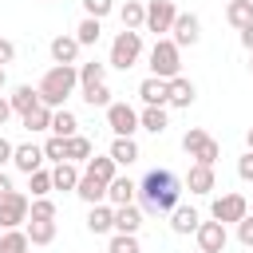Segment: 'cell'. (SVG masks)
<instances>
[{
  "instance_id": "cell-4",
  "label": "cell",
  "mask_w": 253,
  "mask_h": 253,
  "mask_svg": "<svg viewBox=\"0 0 253 253\" xmlns=\"http://www.w3.org/2000/svg\"><path fill=\"white\" fill-rule=\"evenodd\" d=\"M138 59H142V32H130V28H123V32L111 40V59H107V67L130 71Z\"/></svg>"
},
{
  "instance_id": "cell-12",
  "label": "cell",
  "mask_w": 253,
  "mask_h": 253,
  "mask_svg": "<svg viewBox=\"0 0 253 253\" xmlns=\"http://www.w3.org/2000/svg\"><path fill=\"white\" fill-rule=\"evenodd\" d=\"M47 158H43V146H36V142H20L16 150H12V166L20 170V174H32V170H40Z\"/></svg>"
},
{
  "instance_id": "cell-17",
  "label": "cell",
  "mask_w": 253,
  "mask_h": 253,
  "mask_svg": "<svg viewBox=\"0 0 253 253\" xmlns=\"http://www.w3.org/2000/svg\"><path fill=\"white\" fill-rule=\"evenodd\" d=\"M138 99H142V107H166V79L146 75L138 83Z\"/></svg>"
},
{
  "instance_id": "cell-18",
  "label": "cell",
  "mask_w": 253,
  "mask_h": 253,
  "mask_svg": "<svg viewBox=\"0 0 253 253\" xmlns=\"http://www.w3.org/2000/svg\"><path fill=\"white\" fill-rule=\"evenodd\" d=\"M198 221H202V213H198L194 206H174V210H170V229H174L178 237L194 233V229H198Z\"/></svg>"
},
{
  "instance_id": "cell-16",
  "label": "cell",
  "mask_w": 253,
  "mask_h": 253,
  "mask_svg": "<svg viewBox=\"0 0 253 253\" xmlns=\"http://www.w3.org/2000/svg\"><path fill=\"white\" fill-rule=\"evenodd\" d=\"M79 174H83V170H79V162H67V158H63V162H55V166H51V190H71V194H75Z\"/></svg>"
},
{
  "instance_id": "cell-15",
  "label": "cell",
  "mask_w": 253,
  "mask_h": 253,
  "mask_svg": "<svg viewBox=\"0 0 253 253\" xmlns=\"http://www.w3.org/2000/svg\"><path fill=\"white\" fill-rule=\"evenodd\" d=\"M138 198V182H130V178H123V174H115L111 182H107V202L111 206H130Z\"/></svg>"
},
{
  "instance_id": "cell-8",
  "label": "cell",
  "mask_w": 253,
  "mask_h": 253,
  "mask_svg": "<svg viewBox=\"0 0 253 253\" xmlns=\"http://www.w3.org/2000/svg\"><path fill=\"white\" fill-rule=\"evenodd\" d=\"M107 126L115 130V138H134L138 130V111L130 103H111L107 107Z\"/></svg>"
},
{
  "instance_id": "cell-41",
  "label": "cell",
  "mask_w": 253,
  "mask_h": 253,
  "mask_svg": "<svg viewBox=\"0 0 253 253\" xmlns=\"http://www.w3.org/2000/svg\"><path fill=\"white\" fill-rule=\"evenodd\" d=\"M43 158H47V162H63V158H67V146H63L59 134H51V138L43 142Z\"/></svg>"
},
{
  "instance_id": "cell-43",
  "label": "cell",
  "mask_w": 253,
  "mask_h": 253,
  "mask_svg": "<svg viewBox=\"0 0 253 253\" xmlns=\"http://www.w3.org/2000/svg\"><path fill=\"white\" fill-rule=\"evenodd\" d=\"M237 241H241L245 249H253V213H245V217L237 221Z\"/></svg>"
},
{
  "instance_id": "cell-52",
  "label": "cell",
  "mask_w": 253,
  "mask_h": 253,
  "mask_svg": "<svg viewBox=\"0 0 253 253\" xmlns=\"http://www.w3.org/2000/svg\"><path fill=\"white\" fill-rule=\"evenodd\" d=\"M249 71H253V51H249Z\"/></svg>"
},
{
  "instance_id": "cell-23",
  "label": "cell",
  "mask_w": 253,
  "mask_h": 253,
  "mask_svg": "<svg viewBox=\"0 0 253 253\" xmlns=\"http://www.w3.org/2000/svg\"><path fill=\"white\" fill-rule=\"evenodd\" d=\"M166 126H170V119H166V107H142V111H138V130L162 134Z\"/></svg>"
},
{
  "instance_id": "cell-39",
  "label": "cell",
  "mask_w": 253,
  "mask_h": 253,
  "mask_svg": "<svg viewBox=\"0 0 253 253\" xmlns=\"http://www.w3.org/2000/svg\"><path fill=\"white\" fill-rule=\"evenodd\" d=\"M107 253H142L138 233H115V237H111V245H107Z\"/></svg>"
},
{
  "instance_id": "cell-30",
  "label": "cell",
  "mask_w": 253,
  "mask_h": 253,
  "mask_svg": "<svg viewBox=\"0 0 253 253\" xmlns=\"http://www.w3.org/2000/svg\"><path fill=\"white\" fill-rule=\"evenodd\" d=\"M107 154L115 158V166H130V162H138V142L134 138H115Z\"/></svg>"
},
{
  "instance_id": "cell-34",
  "label": "cell",
  "mask_w": 253,
  "mask_h": 253,
  "mask_svg": "<svg viewBox=\"0 0 253 253\" xmlns=\"http://www.w3.org/2000/svg\"><path fill=\"white\" fill-rule=\"evenodd\" d=\"M28 249H32V241H28L24 229H4L0 233V253H28Z\"/></svg>"
},
{
  "instance_id": "cell-40",
  "label": "cell",
  "mask_w": 253,
  "mask_h": 253,
  "mask_svg": "<svg viewBox=\"0 0 253 253\" xmlns=\"http://www.w3.org/2000/svg\"><path fill=\"white\" fill-rule=\"evenodd\" d=\"M79 4H83V16H95V20L115 12V0H79Z\"/></svg>"
},
{
  "instance_id": "cell-29",
  "label": "cell",
  "mask_w": 253,
  "mask_h": 253,
  "mask_svg": "<svg viewBox=\"0 0 253 253\" xmlns=\"http://www.w3.org/2000/svg\"><path fill=\"white\" fill-rule=\"evenodd\" d=\"M99 36H103V20H95V16H83V20H79V28H75V40H79V47H95V43H99Z\"/></svg>"
},
{
  "instance_id": "cell-48",
  "label": "cell",
  "mask_w": 253,
  "mask_h": 253,
  "mask_svg": "<svg viewBox=\"0 0 253 253\" xmlns=\"http://www.w3.org/2000/svg\"><path fill=\"white\" fill-rule=\"evenodd\" d=\"M241 47H245V51H253V24H249V28H241Z\"/></svg>"
},
{
  "instance_id": "cell-24",
  "label": "cell",
  "mask_w": 253,
  "mask_h": 253,
  "mask_svg": "<svg viewBox=\"0 0 253 253\" xmlns=\"http://www.w3.org/2000/svg\"><path fill=\"white\" fill-rule=\"evenodd\" d=\"M75 194H79L87 206H95V202H107V182H99V178H91V174H79V186H75Z\"/></svg>"
},
{
  "instance_id": "cell-35",
  "label": "cell",
  "mask_w": 253,
  "mask_h": 253,
  "mask_svg": "<svg viewBox=\"0 0 253 253\" xmlns=\"http://www.w3.org/2000/svg\"><path fill=\"white\" fill-rule=\"evenodd\" d=\"M83 103H87V107H103V111H107L115 99H111V87H107V83H91V87H83Z\"/></svg>"
},
{
  "instance_id": "cell-50",
  "label": "cell",
  "mask_w": 253,
  "mask_h": 253,
  "mask_svg": "<svg viewBox=\"0 0 253 253\" xmlns=\"http://www.w3.org/2000/svg\"><path fill=\"white\" fill-rule=\"evenodd\" d=\"M245 146H249V150H253V126H249V130H245Z\"/></svg>"
},
{
  "instance_id": "cell-26",
  "label": "cell",
  "mask_w": 253,
  "mask_h": 253,
  "mask_svg": "<svg viewBox=\"0 0 253 253\" xmlns=\"http://www.w3.org/2000/svg\"><path fill=\"white\" fill-rule=\"evenodd\" d=\"M51 134H59V138L79 134V119H75L67 107H55V111H51Z\"/></svg>"
},
{
  "instance_id": "cell-38",
  "label": "cell",
  "mask_w": 253,
  "mask_h": 253,
  "mask_svg": "<svg viewBox=\"0 0 253 253\" xmlns=\"http://www.w3.org/2000/svg\"><path fill=\"white\" fill-rule=\"evenodd\" d=\"M28 221H55V202H51V198H32Z\"/></svg>"
},
{
  "instance_id": "cell-46",
  "label": "cell",
  "mask_w": 253,
  "mask_h": 253,
  "mask_svg": "<svg viewBox=\"0 0 253 253\" xmlns=\"http://www.w3.org/2000/svg\"><path fill=\"white\" fill-rule=\"evenodd\" d=\"M12 150H16V146H12V142L0 134V166H4V162H12Z\"/></svg>"
},
{
  "instance_id": "cell-21",
  "label": "cell",
  "mask_w": 253,
  "mask_h": 253,
  "mask_svg": "<svg viewBox=\"0 0 253 253\" xmlns=\"http://www.w3.org/2000/svg\"><path fill=\"white\" fill-rule=\"evenodd\" d=\"M142 225V210L130 202V206H115V233H138Z\"/></svg>"
},
{
  "instance_id": "cell-49",
  "label": "cell",
  "mask_w": 253,
  "mask_h": 253,
  "mask_svg": "<svg viewBox=\"0 0 253 253\" xmlns=\"http://www.w3.org/2000/svg\"><path fill=\"white\" fill-rule=\"evenodd\" d=\"M12 190H16V186H12V178H8V174H4V170H0V198H8V194H12Z\"/></svg>"
},
{
  "instance_id": "cell-20",
  "label": "cell",
  "mask_w": 253,
  "mask_h": 253,
  "mask_svg": "<svg viewBox=\"0 0 253 253\" xmlns=\"http://www.w3.org/2000/svg\"><path fill=\"white\" fill-rule=\"evenodd\" d=\"M83 174H91V178H99V182H111V178L119 174V166H115L111 154H91V158L83 162Z\"/></svg>"
},
{
  "instance_id": "cell-22",
  "label": "cell",
  "mask_w": 253,
  "mask_h": 253,
  "mask_svg": "<svg viewBox=\"0 0 253 253\" xmlns=\"http://www.w3.org/2000/svg\"><path fill=\"white\" fill-rule=\"evenodd\" d=\"M8 103H12V115H28V111L40 103V91H36L32 83H20V87L8 95Z\"/></svg>"
},
{
  "instance_id": "cell-3",
  "label": "cell",
  "mask_w": 253,
  "mask_h": 253,
  "mask_svg": "<svg viewBox=\"0 0 253 253\" xmlns=\"http://www.w3.org/2000/svg\"><path fill=\"white\" fill-rule=\"evenodd\" d=\"M146 63H150V75L174 79V75H182V47L170 36H158L154 47H150V55H146Z\"/></svg>"
},
{
  "instance_id": "cell-33",
  "label": "cell",
  "mask_w": 253,
  "mask_h": 253,
  "mask_svg": "<svg viewBox=\"0 0 253 253\" xmlns=\"http://www.w3.org/2000/svg\"><path fill=\"white\" fill-rule=\"evenodd\" d=\"M24 225H28L24 233H28L32 245H51L55 241V221H24Z\"/></svg>"
},
{
  "instance_id": "cell-47",
  "label": "cell",
  "mask_w": 253,
  "mask_h": 253,
  "mask_svg": "<svg viewBox=\"0 0 253 253\" xmlns=\"http://www.w3.org/2000/svg\"><path fill=\"white\" fill-rule=\"evenodd\" d=\"M12 119V103H8V95H0V126Z\"/></svg>"
},
{
  "instance_id": "cell-6",
  "label": "cell",
  "mask_w": 253,
  "mask_h": 253,
  "mask_svg": "<svg viewBox=\"0 0 253 253\" xmlns=\"http://www.w3.org/2000/svg\"><path fill=\"white\" fill-rule=\"evenodd\" d=\"M28 206H32V198L20 194V190H12L8 198H0V229H20L28 221Z\"/></svg>"
},
{
  "instance_id": "cell-37",
  "label": "cell",
  "mask_w": 253,
  "mask_h": 253,
  "mask_svg": "<svg viewBox=\"0 0 253 253\" xmlns=\"http://www.w3.org/2000/svg\"><path fill=\"white\" fill-rule=\"evenodd\" d=\"M28 190H32V198H47L51 194V170H32L28 174Z\"/></svg>"
},
{
  "instance_id": "cell-9",
  "label": "cell",
  "mask_w": 253,
  "mask_h": 253,
  "mask_svg": "<svg viewBox=\"0 0 253 253\" xmlns=\"http://www.w3.org/2000/svg\"><path fill=\"white\" fill-rule=\"evenodd\" d=\"M194 237H198V249L202 253H225V245H229V233H225L221 221H198Z\"/></svg>"
},
{
  "instance_id": "cell-2",
  "label": "cell",
  "mask_w": 253,
  "mask_h": 253,
  "mask_svg": "<svg viewBox=\"0 0 253 253\" xmlns=\"http://www.w3.org/2000/svg\"><path fill=\"white\" fill-rule=\"evenodd\" d=\"M79 87V71H75V63H55V67H47L43 71V79H40V103H47L51 111L55 107H63L67 103V95Z\"/></svg>"
},
{
  "instance_id": "cell-13",
  "label": "cell",
  "mask_w": 253,
  "mask_h": 253,
  "mask_svg": "<svg viewBox=\"0 0 253 253\" xmlns=\"http://www.w3.org/2000/svg\"><path fill=\"white\" fill-rule=\"evenodd\" d=\"M190 194H213V186H217V178H213V166H202V162H190V174H186V182H182Z\"/></svg>"
},
{
  "instance_id": "cell-44",
  "label": "cell",
  "mask_w": 253,
  "mask_h": 253,
  "mask_svg": "<svg viewBox=\"0 0 253 253\" xmlns=\"http://www.w3.org/2000/svg\"><path fill=\"white\" fill-rule=\"evenodd\" d=\"M237 178H241V182H253V150H245V154L237 158Z\"/></svg>"
},
{
  "instance_id": "cell-45",
  "label": "cell",
  "mask_w": 253,
  "mask_h": 253,
  "mask_svg": "<svg viewBox=\"0 0 253 253\" xmlns=\"http://www.w3.org/2000/svg\"><path fill=\"white\" fill-rule=\"evenodd\" d=\"M8 63H16V43L0 36V67H8Z\"/></svg>"
},
{
  "instance_id": "cell-28",
  "label": "cell",
  "mask_w": 253,
  "mask_h": 253,
  "mask_svg": "<svg viewBox=\"0 0 253 253\" xmlns=\"http://www.w3.org/2000/svg\"><path fill=\"white\" fill-rule=\"evenodd\" d=\"M119 20H123V28H130V32H142V24H146V4H138V0H126V4L119 8Z\"/></svg>"
},
{
  "instance_id": "cell-27",
  "label": "cell",
  "mask_w": 253,
  "mask_h": 253,
  "mask_svg": "<svg viewBox=\"0 0 253 253\" xmlns=\"http://www.w3.org/2000/svg\"><path fill=\"white\" fill-rule=\"evenodd\" d=\"M225 20L241 32V28H249L253 24V0H229L225 4Z\"/></svg>"
},
{
  "instance_id": "cell-5",
  "label": "cell",
  "mask_w": 253,
  "mask_h": 253,
  "mask_svg": "<svg viewBox=\"0 0 253 253\" xmlns=\"http://www.w3.org/2000/svg\"><path fill=\"white\" fill-rule=\"evenodd\" d=\"M245 213H249V202H245V194H237V190L213 198V206H210V217L221 221V225H237Z\"/></svg>"
},
{
  "instance_id": "cell-51",
  "label": "cell",
  "mask_w": 253,
  "mask_h": 253,
  "mask_svg": "<svg viewBox=\"0 0 253 253\" xmlns=\"http://www.w3.org/2000/svg\"><path fill=\"white\" fill-rule=\"evenodd\" d=\"M4 83H8V75H4V67H0V91H4Z\"/></svg>"
},
{
  "instance_id": "cell-1",
  "label": "cell",
  "mask_w": 253,
  "mask_h": 253,
  "mask_svg": "<svg viewBox=\"0 0 253 253\" xmlns=\"http://www.w3.org/2000/svg\"><path fill=\"white\" fill-rule=\"evenodd\" d=\"M182 178L174 174V170H166V166H154V170H146V178L138 182V210L142 213H170L174 206H178V198H182Z\"/></svg>"
},
{
  "instance_id": "cell-32",
  "label": "cell",
  "mask_w": 253,
  "mask_h": 253,
  "mask_svg": "<svg viewBox=\"0 0 253 253\" xmlns=\"http://www.w3.org/2000/svg\"><path fill=\"white\" fill-rule=\"evenodd\" d=\"M79 71V87H91V83H107V63L91 59V63H75Z\"/></svg>"
},
{
  "instance_id": "cell-36",
  "label": "cell",
  "mask_w": 253,
  "mask_h": 253,
  "mask_svg": "<svg viewBox=\"0 0 253 253\" xmlns=\"http://www.w3.org/2000/svg\"><path fill=\"white\" fill-rule=\"evenodd\" d=\"M190 158H194V162H202V166H213V162L221 158V142L206 134V142H202V146H198V150H194Z\"/></svg>"
},
{
  "instance_id": "cell-42",
  "label": "cell",
  "mask_w": 253,
  "mask_h": 253,
  "mask_svg": "<svg viewBox=\"0 0 253 253\" xmlns=\"http://www.w3.org/2000/svg\"><path fill=\"white\" fill-rule=\"evenodd\" d=\"M202 142H206V130H202V126H190V130L182 134V150H186V154H194Z\"/></svg>"
},
{
  "instance_id": "cell-31",
  "label": "cell",
  "mask_w": 253,
  "mask_h": 253,
  "mask_svg": "<svg viewBox=\"0 0 253 253\" xmlns=\"http://www.w3.org/2000/svg\"><path fill=\"white\" fill-rule=\"evenodd\" d=\"M63 146H67V162H87L95 154V146H91L87 134H71V138H63Z\"/></svg>"
},
{
  "instance_id": "cell-14",
  "label": "cell",
  "mask_w": 253,
  "mask_h": 253,
  "mask_svg": "<svg viewBox=\"0 0 253 253\" xmlns=\"http://www.w3.org/2000/svg\"><path fill=\"white\" fill-rule=\"evenodd\" d=\"M87 229L99 237V233H115V206L111 202H95L87 210Z\"/></svg>"
},
{
  "instance_id": "cell-11",
  "label": "cell",
  "mask_w": 253,
  "mask_h": 253,
  "mask_svg": "<svg viewBox=\"0 0 253 253\" xmlns=\"http://www.w3.org/2000/svg\"><path fill=\"white\" fill-rule=\"evenodd\" d=\"M198 99V87L186 79V75H174V79H166V107H190Z\"/></svg>"
},
{
  "instance_id": "cell-10",
  "label": "cell",
  "mask_w": 253,
  "mask_h": 253,
  "mask_svg": "<svg viewBox=\"0 0 253 253\" xmlns=\"http://www.w3.org/2000/svg\"><path fill=\"white\" fill-rule=\"evenodd\" d=\"M170 40H174L178 47H194V43L202 40V20H198L194 12H178V16H174V28H170Z\"/></svg>"
},
{
  "instance_id": "cell-25",
  "label": "cell",
  "mask_w": 253,
  "mask_h": 253,
  "mask_svg": "<svg viewBox=\"0 0 253 253\" xmlns=\"http://www.w3.org/2000/svg\"><path fill=\"white\" fill-rule=\"evenodd\" d=\"M20 123H24V130H51V107L47 103H36L28 115H20Z\"/></svg>"
},
{
  "instance_id": "cell-19",
  "label": "cell",
  "mask_w": 253,
  "mask_h": 253,
  "mask_svg": "<svg viewBox=\"0 0 253 253\" xmlns=\"http://www.w3.org/2000/svg\"><path fill=\"white\" fill-rule=\"evenodd\" d=\"M79 51H83V47H79L75 36H55V40H51V59H55V63H79Z\"/></svg>"
},
{
  "instance_id": "cell-7",
  "label": "cell",
  "mask_w": 253,
  "mask_h": 253,
  "mask_svg": "<svg viewBox=\"0 0 253 253\" xmlns=\"http://www.w3.org/2000/svg\"><path fill=\"white\" fill-rule=\"evenodd\" d=\"M174 16H178V8H174V0H150L146 4V32H154V40L158 36H166L170 28H174Z\"/></svg>"
}]
</instances>
